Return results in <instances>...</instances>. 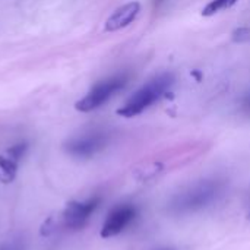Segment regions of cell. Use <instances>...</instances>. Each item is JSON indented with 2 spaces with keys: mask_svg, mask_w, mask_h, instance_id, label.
<instances>
[{
  "mask_svg": "<svg viewBox=\"0 0 250 250\" xmlns=\"http://www.w3.org/2000/svg\"><path fill=\"white\" fill-rule=\"evenodd\" d=\"M136 217V208L133 205L125 204L116 207L111 212H108L103 229H101V237L103 239H111L119 236Z\"/></svg>",
  "mask_w": 250,
  "mask_h": 250,
  "instance_id": "cell-6",
  "label": "cell"
},
{
  "mask_svg": "<svg viewBox=\"0 0 250 250\" xmlns=\"http://www.w3.org/2000/svg\"><path fill=\"white\" fill-rule=\"evenodd\" d=\"M223 192V185L217 180H204L173 198L170 211L173 214H189L199 211L214 202Z\"/></svg>",
  "mask_w": 250,
  "mask_h": 250,
  "instance_id": "cell-2",
  "label": "cell"
},
{
  "mask_svg": "<svg viewBox=\"0 0 250 250\" xmlns=\"http://www.w3.org/2000/svg\"><path fill=\"white\" fill-rule=\"evenodd\" d=\"M233 41L234 42H246L250 41V28L240 26L233 32Z\"/></svg>",
  "mask_w": 250,
  "mask_h": 250,
  "instance_id": "cell-9",
  "label": "cell"
},
{
  "mask_svg": "<svg viewBox=\"0 0 250 250\" xmlns=\"http://www.w3.org/2000/svg\"><path fill=\"white\" fill-rule=\"evenodd\" d=\"M239 0H211L204 9H202V15L204 16H212L221 10L230 9L231 6H234Z\"/></svg>",
  "mask_w": 250,
  "mask_h": 250,
  "instance_id": "cell-8",
  "label": "cell"
},
{
  "mask_svg": "<svg viewBox=\"0 0 250 250\" xmlns=\"http://www.w3.org/2000/svg\"><path fill=\"white\" fill-rule=\"evenodd\" d=\"M243 105H245L246 108H249L250 110V94L248 95V97H246V98H245V101H243Z\"/></svg>",
  "mask_w": 250,
  "mask_h": 250,
  "instance_id": "cell-11",
  "label": "cell"
},
{
  "mask_svg": "<svg viewBox=\"0 0 250 250\" xmlns=\"http://www.w3.org/2000/svg\"><path fill=\"white\" fill-rule=\"evenodd\" d=\"M174 75L173 73H160L142 85L126 103L123 107L117 110V114L126 119L136 117L148 110L154 103L161 100L166 92L173 86Z\"/></svg>",
  "mask_w": 250,
  "mask_h": 250,
  "instance_id": "cell-1",
  "label": "cell"
},
{
  "mask_svg": "<svg viewBox=\"0 0 250 250\" xmlns=\"http://www.w3.org/2000/svg\"><path fill=\"white\" fill-rule=\"evenodd\" d=\"M164 1H166V0H152V3H154V4H157V6H158V4H161V3H164Z\"/></svg>",
  "mask_w": 250,
  "mask_h": 250,
  "instance_id": "cell-12",
  "label": "cell"
},
{
  "mask_svg": "<svg viewBox=\"0 0 250 250\" xmlns=\"http://www.w3.org/2000/svg\"><path fill=\"white\" fill-rule=\"evenodd\" d=\"M0 250H25V243L22 239H12L1 243Z\"/></svg>",
  "mask_w": 250,
  "mask_h": 250,
  "instance_id": "cell-10",
  "label": "cell"
},
{
  "mask_svg": "<svg viewBox=\"0 0 250 250\" xmlns=\"http://www.w3.org/2000/svg\"><path fill=\"white\" fill-rule=\"evenodd\" d=\"M129 82V75L119 73L111 78H107L92 86V89L75 104V108L81 113H89L101 105H104L111 97H114L119 91H122Z\"/></svg>",
  "mask_w": 250,
  "mask_h": 250,
  "instance_id": "cell-3",
  "label": "cell"
},
{
  "mask_svg": "<svg viewBox=\"0 0 250 250\" xmlns=\"http://www.w3.org/2000/svg\"><path fill=\"white\" fill-rule=\"evenodd\" d=\"M139 12H141L139 1H129L126 4H123L110 15V18L105 21L104 29L107 32H116L119 29H123V28L129 26L138 18Z\"/></svg>",
  "mask_w": 250,
  "mask_h": 250,
  "instance_id": "cell-7",
  "label": "cell"
},
{
  "mask_svg": "<svg viewBox=\"0 0 250 250\" xmlns=\"http://www.w3.org/2000/svg\"><path fill=\"white\" fill-rule=\"evenodd\" d=\"M108 144V135L101 130L83 133L78 138H73L64 144L67 154L76 158H91L95 154L101 152Z\"/></svg>",
  "mask_w": 250,
  "mask_h": 250,
  "instance_id": "cell-4",
  "label": "cell"
},
{
  "mask_svg": "<svg viewBox=\"0 0 250 250\" xmlns=\"http://www.w3.org/2000/svg\"><path fill=\"white\" fill-rule=\"evenodd\" d=\"M101 199L94 196L86 201H73L69 202L63 211V223L67 229L79 230L85 227V224L89 221L91 215L97 211L100 207Z\"/></svg>",
  "mask_w": 250,
  "mask_h": 250,
  "instance_id": "cell-5",
  "label": "cell"
}]
</instances>
